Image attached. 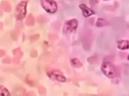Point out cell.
Wrapping results in <instances>:
<instances>
[{"instance_id":"6da1fadb","label":"cell","mask_w":129,"mask_h":96,"mask_svg":"<svg viewBox=\"0 0 129 96\" xmlns=\"http://www.w3.org/2000/svg\"><path fill=\"white\" fill-rule=\"evenodd\" d=\"M101 70L104 74L109 78H113L116 74L114 66L110 62H104L101 66Z\"/></svg>"},{"instance_id":"7a4b0ae2","label":"cell","mask_w":129,"mask_h":96,"mask_svg":"<svg viewBox=\"0 0 129 96\" xmlns=\"http://www.w3.org/2000/svg\"><path fill=\"white\" fill-rule=\"evenodd\" d=\"M41 6L48 12L53 13L57 10L56 3L53 0H41Z\"/></svg>"},{"instance_id":"3957f363","label":"cell","mask_w":129,"mask_h":96,"mask_svg":"<svg viewBox=\"0 0 129 96\" xmlns=\"http://www.w3.org/2000/svg\"><path fill=\"white\" fill-rule=\"evenodd\" d=\"M26 14V2H21L16 8V17L18 20L23 19Z\"/></svg>"},{"instance_id":"277c9868","label":"cell","mask_w":129,"mask_h":96,"mask_svg":"<svg viewBox=\"0 0 129 96\" xmlns=\"http://www.w3.org/2000/svg\"><path fill=\"white\" fill-rule=\"evenodd\" d=\"M77 20L75 19H72L67 22L66 28L68 30H73L77 27Z\"/></svg>"},{"instance_id":"5b68a950","label":"cell","mask_w":129,"mask_h":96,"mask_svg":"<svg viewBox=\"0 0 129 96\" xmlns=\"http://www.w3.org/2000/svg\"><path fill=\"white\" fill-rule=\"evenodd\" d=\"M79 7L82 10V12L83 14V16H84L87 17V16H90L91 14H94L93 11L90 8H88L84 4H82L80 5Z\"/></svg>"},{"instance_id":"8992f818","label":"cell","mask_w":129,"mask_h":96,"mask_svg":"<svg viewBox=\"0 0 129 96\" xmlns=\"http://www.w3.org/2000/svg\"><path fill=\"white\" fill-rule=\"evenodd\" d=\"M52 74L55 77V78L59 82H64L66 80L65 77L57 70H54L52 72Z\"/></svg>"},{"instance_id":"52a82bcc","label":"cell","mask_w":129,"mask_h":96,"mask_svg":"<svg viewBox=\"0 0 129 96\" xmlns=\"http://www.w3.org/2000/svg\"><path fill=\"white\" fill-rule=\"evenodd\" d=\"M117 47L121 50L127 49L129 48V42L126 40H120L117 42Z\"/></svg>"},{"instance_id":"ba28073f","label":"cell","mask_w":129,"mask_h":96,"mask_svg":"<svg viewBox=\"0 0 129 96\" xmlns=\"http://www.w3.org/2000/svg\"><path fill=\"white\" fill-rule=\"evenodd\" d=\"M1 8L2 9L6 12H10L11 10V6L9 2L7 1H4L2 2Z\"/></svg>"},{"instance_id":"9c48e42d","label":"cell","mask_w":129,"mask_h":96,"mask_svg":"<svg viewBox=\"0 0 129 96\" xmlns=\"http://www.w3.org/2000/svg\"><path fill=\"white\" fill-rule=\"evenodd\" d=\"M34 22V17H33V15L31 14H29V16H28V17L27 18V19H26V24L28 26H31L33 25Z\"/></svg>"},{"instance_id":"30bf717a","label":"cell","mask_w":129,"mask_h":96,"mask_svg":"<svg viewBox=\"0 0 129 96\" xmlns=\"http://www.w3.org/2000/svg\"><path fill=\"white\" fill-rule=\"evenodd\" d=\"M0 95L1 96H9L10 93L6 88L1 86H0Z\"/></svg>"},{"instance_id":"8fae6325","label":"cell","mask_w":129,"mask_h":96,"mask_svg":"<svg viewBox=\"0 0 129 96\" xmlns=\"http://www.w3.org/2000/svg\"><path fill=\"white\" fill-rule=\"evenodd\" d=\"M71 62L72 64L76 66V67H77V68H79V67H81L82 66V63L80 62V60L77 59V58H74V59H72V60H71Z\"/></svg>"},{"instance_id":"7c38bea8","label":"cell","mask_w":129,"mask_h":96,"mask_svg":"<svg viewBox=\"0 0 129 96\" xmlns=\"http://www.w3.org/2000/svg\"><path fill=\"white\" fill-rule=\"evenodd\" d=\"M106 22L103 18H98L96 22V26H104L106 24Z\"/></svg>"},{"instance_id":"4fadbf2b","label":"cell","mask_w":129,"mask_h":96,"mask_svg":"<svg viewBox=\"0 0 129 96\" xmlns=\"http://www.w3.org/2000/svg\"><path fill=\"white\" fill-rule=\"evenodd\" d=\"M13 54L16 56L21 57L22 56V52H21L20 48H18L17 49L14 50H13Z\"/></svg>"},{"instance_id":"5bb4252c","label":"cell","mask_w":129,"mask_h":96,"mask_svg":"<svg viewBox=\"0 0 129 96\" xmlns=\"http://www.w3.org/2000/svg\"><path fill=\"white\" fill-rule=\"evenodd\" d=\"M37 55V52L35 50H33L31 51V56L32 57H35Z\"/></svg>"},{"instance_id":"9a60e30c","label":"cell","mask_w":129,"mask_h":96,"mask_svg":"<svg viewBox=\"0 0 129 96\" xmlns=\"http://www.w3.org/2000/svg\"><path fill=\"white\" fill-rule=\"evenodd\" d=\"M93 2L92 3H91V6H92V4H95L96 2H97V0H90V2Z\"/></svg>"},{"instance_id":"2e32d148","label":"cell","mask_w":129,"mask_h":96,"mask_svg":"<svg viewBox=\"0 0 129 96\" xmlns=\"http://www.w3.org/2000/svg\"><path fill=\"white\" fill-rule=\"evenodd\" d=\"M128 59L129 60V55H128Z\"/></svg>"},{"instance_id":"e0dca14e","label":"cell","mask_w":129,"mask_h":96,"mask_svg":"<svg viewBox=\"0 0 129 96\" xmlns=\"http://www.w3.org/2000/svg\"></svg>"}]
</instances>
